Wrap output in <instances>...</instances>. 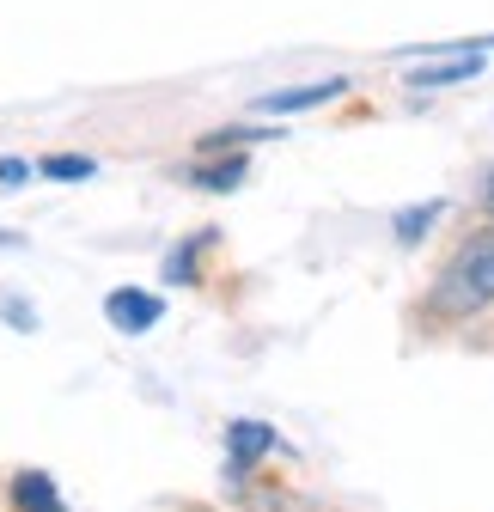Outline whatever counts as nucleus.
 <instances>
[{"mask_svg": "<svg viewBox=\"0 0 494 512\" xmlns=\"http://www.w3.org/2000/svg\"><path fill=\"white\" fill-rule=\"evenodd\" d=\"M13 506H19V512H61V494H55V482H49L43 470H25V476L13 482Z\"/></svg>", "mask_w": 494, "mask_h": 512, "instance_id": "5", "label": "nucleus"}, {"mask_svg": "<svg viewBox=\"0 0 494 512\" xmlns=\"http://www.w3.org/2000/svg\"><path fill=\"white\" fill-rule=\"evenodd\" d=\"M159 311H165V305H159L153 293H135V287H116V293L104 299V317H110L116 330H129V336L153 330V324H159Z\"/></svg>", "mask_w": 494, "mask_h": 512, "instance_id": "3", "label": "nucleus"}, {"mask_svg": "<svg viewBox=\"0 0 494 512\" xmlns=\"http://www.w3.org/2000/svg\"><path fill=\"white\" fill-rule=\"evenodd\" d=\"M446 61H421L409 74L415 92H440V86H458V80H476L482 74V49H440Z\"/></svg>", "mask_w": 494, "mask_h": 512, "instance_id": "2", "label": "nucleus"}, {"mask_svg": "<svg viewBox=\"0 0 494 512\" xmlns=\"http://www.w3.org/2000/svg\"><path fill=\"white\" fill-rule=\"evenodd\" d=\"M342 92H348V80H312V86H293V92H269L257 110H269V116H287V110L330 104V98H342Z\"/></svg>", "mask_w": 494, "mask_h": 512, "instance_id": "4", "label": "nucleus"}, {"mask_svg": "<svg viewBox=\"0 0 494 512\" xmlns=\"http://www.w3.org/2000/svg\"><path fill=\"white\" fill-rule=\"evenodd\" d=\"M25 177H31V165H25V159H0V183H7V189H19Z\"/></svg>", "mask_w": 494, "mask_h": 512, "instance_id": "10", "label": "nucleus"}, {"mask_svg": "<svg viewBox=\"0 0 494 512\" xmlns=\"http://www.w3.org/2000/svg\"><path fill=\"white\" fill-rule=\"evenodd\" d=\"M37 171H43V177H55V183H80V177H92L98 165H92V159H74V153H55V159H43Z\"/></svg>", "mask_w": 494, "mask_h": 512, "instance_id": "7", "label": "nucleus"}, {"mask_svg": "<svg viewBox=\"0 0 494 512\" xmlns=\"http://www.w3.org/2000/svg\"><path fill=\"white\" fill-rule=\"evenodd\" d=\"M269 445H275V433H269V427H251V421H238V427H232V452H238V470H244V458L269 452Z\"/></svg>", "mask_w": 494, "mask_h": 512, "instance_id": "6", "label": "nucleus"}, {"mask_svg": "<svg viewBox=\"0 0 494 512\" xmlns=\"http://www.w3.org/2000/svg\"><path fill=\"white\" fill-rule=\"evenodd\" d=\"M7 317H13V330H37V311L19 305V299H7Z\"/></svg>", "mask_w": 494, "mask_h": 512, "instance_id": "11", "label": "nucleus"}, {"mask_svg": "<svg viewBox=\"0 0 494 512\" xmlns=\"http://www.w3.org/2000/svg\"><path fill=\"white\" fill-rule=\"evenodd\" d=\"M482 208L494 214V165H488V177H482Z\"/></svg>", "mask_w": 494, "mask_h": 512, "instance_id": "12", "label": "nucleus"}, {"mask_svg": "<svg viewBox=\"0 0 494 512\" xmlns=\"http://www.w3.org/2000/svg\"><path fill=\"white\" fill-rule=\"evenodd\" d=\"M238 177H244V159H226L220 171H202V183H208V189H238Z\"/></svg>", "mask_w": 494, "mask_h": 512, "instance_id": "9", "label": "nucleus"}, {"mask_svg": "<svg viewBox=\"0 0 494 512\" xmlns=\"http://www.w3.org/2000/svg\"><path fill=\"white\" fill-rule=\"evenodd\" d=\"M440 220V202H427V208H409V214H397V238L403 244H415V238H427V226Z\"/></svg>", "mask_w": 494, "mask_h": 512, "instance_id": "8", "label": "nucleus"}, {"mask_svg": "<svg viewBox=\"0 0 494 512\" xmlns=\"http://www.w3.org/2000/svg\"><path fill=\"white\" fill-rule=\"evenodd\" d=\"M434 305H440L446 317H470V311L494 305V238H476V244H464V250L452 256L446 275H440Z\"/></svg>", "mask_w": 494, "mask_h": 512, "instance_id": "1", "label": "nucleus"}]
</instances>
